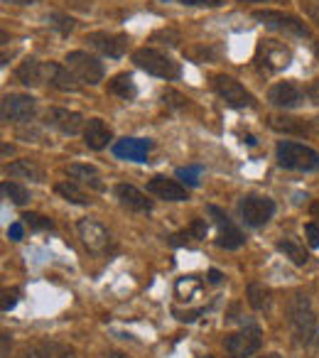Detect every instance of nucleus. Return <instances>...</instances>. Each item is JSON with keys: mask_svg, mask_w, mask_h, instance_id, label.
Wrapping results in <instances>:
<instances>
[{"mask_svg": "<svg viewBox=\"0 0 319 358\" xmlns=\"http://www.w3.org/2000/svg\"><path fill=\"white\" fill-rule=\"evenodd\" d=\"M22 221H25L30 229H37V231H45V229H52V221L45 219V216L40 214H32V211H27V214H22Z\"/></svg>", "mask_w": 319, "mask_h": 358, "instance_id": "32", "label": "nucleus"}, {"mask_svg": "<svg viewBox=\"0 0 319 358\" xmlns=\"http://www.w3.org/2000/svg\"><path fill=\"white\" fill-rule=\"evenodd\" d=\"M292 59V52L285 45L275 40H260L258 42V52H255V64H258L260 71L265 74H273V71H280L290 64Z\"/></svg>", "mask_w": 319, "mask_h": 358, "instance_id": "4", "label": "nucleus"}, {"mask_svg": "<svg viewBox=\"0 0 319 358\" xmlns=\"http://www.w3.org/2000/svg\"><path fill=\"white\" fill-rule=\"evenodd\" d=\"M47 74H50V84L59 91H79V79L71 74L69 66L62 64H50L47 66Z\"/></svg>", "mask_w": 319, "mask_h": 358, "instance_id": "22", "label": "nucleus"}, {"mask_svg": "<svg viewBox=\"0 0 319 358\" xmlns=\"http://www.w3.org/2000/svg\"><path fill=\"white\" fill-rule=\"evenodd\" d=\"M307 135H312V138H319V118H309L307 120Z\"/></svg>", "mask_w": 319, "mask_h": 358, "instance_id": "40", "label": "nucleus"}, {"mask_svg": "<svg viewBox=\"0 0 319 358\" xmlns=\"http://www.w3.org/2000/svg\"><path fill=\"white\" fill-rule=\"evenodd\" d=\"M101 358H125L123 353H118V351H108V353H104Z\"/></svg>", "mask_w": 319, "mask_h": 358, "instance_id": "45", "label": "nucleus"}, {"mask_svg": "<svg viewBox=\"0 0 319 358\" xmlns=\"http://www.w3.org/2000/svg\"><path fill=\"white\" fill-rule=\"evenodd\" d=\"M209 214L214 216V224L219 229V238H216V245L226 250H236L246 243V236L241 234V229L219 209V206H209Z\"/></svg>", "mask_w": 319, "mask_h": 358, "instance_id": "11", "label": "nucleus"}, {"mask_svg": "<svg viewBox=\"0 0 319 358\" xmlns=\"http://www.w3.org/2000/svg\"><path fill=\"white\" fill-rule=\"evenodd\" d=\"M290 329L299 343L312 341L314 336V312L304 294H295L290 302Z\"/></svg>", "mask_w": 319, "mask_h": 358, "instance_id": "3", "label": "nucleus"}, {"mask_svg": "<svg viewBox=\"0 0 319 358\" xmlns=\"http://www.w3.org/2000/svg\"><path fill=\"white\" fill-rule=\"evenodd\" d=\"M199 172H201L199 167H180V169H177V177H180L182 182H187L190 187H194L197 182H199V179H197V177H199Z\"/></svg>", "mask_w": 319, "mask_h": 358, "instance_id": "33", "label": "nucleus"}, {"mask_svg": "<svg viewBox=\"0 0 319 358\" xmlns=\"http://www.w3.org/2000/svg\"><path fill=\"white\" fill-rule=\"evenodd\" d=\"M66 174H69L74 182H79V185H86L96 192H104V182H101L99 169L91 167V164H69V167H66Z\"/></svg>", "mask_w": 319, "mask_h": 358, "instance_id": "21", "label": "nucleus"}, {"mask_svg": "<svg viewBox=\"0 0 319 358\" xmlns=\"http://www.w3.org/2000/svg\"><path fill=\"white\" fill-rule=\"evenodd\" d=\"M265 358H278V356H275V353H270V356H265Z\"/></svg>", "mask_w": 319, "mask_h": 358, "instance_id": "48", "label": "nucleus"}, {"mask_svg": "<svg viewBox=\"0 0 319 358\" xmlns=\"http://www.w3.org/2000/svg\"><path fill=\"white\" fill-rule=\"evenodd\" d=\"M239 3H268V0H239Z\"/></svg>", "mask_w": 319, "mask_h": 358, "instance_id": "47", "label": "nucleus"}, {"mask_svg": "<svg viewBox=\"0 0 319 358\" xmlns=\"http://www.w3.org/2000/svg\"><path fill=\"white\" fill-rule=\"evenodd\" d=\"M79 238H81V243L86 245V248L91 250V253H106L108 250V245H111V234H108V229L106 226H101L99 221H94V219H84V221H79Z\"/></svg>", "mask_w": 319, "mask_h": 358, "instance_id": "12", "label": "nucleus"}, {"mask_svg": "<svg viewBox=\"0 0 319 358\" xmlns=\"http://www.w3.org/2000/svg\"><path fill=\"white\" fill-rule=\"evenodd\" d=\"M185 6H204V8H219L224 6L226 0H180Z\"/></svg>", "mask_w": 319, "mask_h": 358, "instance_id": "38", "label": "nucleus"}, {"mask_svg": "<svg viewBox=\"0 0 319 358\" xmlns=\"http://www.w3.org/2000/svg\"><path fill=\"white\" fill-rule=\"evenodd\" d=\"M304 236H307V243L312 245V248H319V226L317 224L304 226Z\"/></svg>", "mask_w": 319, "mask_h": 358, "instance_id": "37", "label": "nucleus"}, {"mask_svg": "<svg viewBox=\"0 0 319 358\" xmlns=\"http://www.w3.org/2000/svg\"><path fill=\"white\" fill-rule=\"evenodd\" d=\"M278 250H280V253H285V258H290L295 265H299V268H304V265H307V260H309L304 245H299L295 238H283L278 243Z\"/></svg>", "mask_w": 319, "mask_h": 358, "instance_id": "26", "label": "nucleus"}, {"mask_svg": "<svg viewBox=\"0 0 319 358\" xmlns=\"http://www.w3.org/2000/svg\"><path fill=\"white\" fill-rule=\"evenodd\" d=\"M66 66L71 69V74L81 81V84L96 86L104 79V64L96 57H91L89 52H69L66 55Z\"/></svg>", "mask_w": 319, "mask_h": 358, "instance_id": "6", "label": "nucleus"}, {"mask_svg": "<svg viewBox=\"0 0 319 358\" xmlns=\"http://www.w3.org/2000/svg\"><path fill=\"white\" fill-rule=\"evenodd\" d=\"M275 214V201L265 194H246L243 201H241V216L248 226L258 229V226H265Z\"/></svg>", "mask_w": 319, "mask_h": 358, "instance_id": "7", "label": "nucleus"}, {"mask_svg": "<svg viewBox=\"0 0 319 358\" xmlns=\"http://www.w3.org/2000/svg\"><path fill=\"white\" fill-rule=\"evenodd\" d=\"M17 297H20V289H6L3 292V312H10L13 307L17 304Z\"/></svg>", "mask_w": 319, "mask_h": 358, "instance_id": "35", "label": "nucleus"}, {"mask_svg": "<svg viewBox=\"0 0 319 358\" xmlns=\"http://www.w3.org/2000/svg\"><path fill=\"white\" fill-rule=\"evenodd\" d=\"M175 292H177V299H180V302H192L194 297H199L201 282L197 278H182L180 282H177Z\"/></svg>", "mask_w": 319, "mask_h": 358, "instance_id": "29", "label": "nucleus"}, {"mask_svg": "<svg viewBox=\"0 0 319 358\" xmlns=\"http://www.w3.org/2000/svg\"><path fill=\"white\" fill-rule=\"evenodd\" d=\"M255 20H260L265 27L270 30H278L285 32V35H292V37H309V27L304 25L299 17L288 15V13H280V10H255L253 13Z\"/></svg>", "mask_w": 319, "mask_h": 358, "instance_id": "5", "label": "nucleus"}, {"mask_svg": "<svg viewBox=\"0 0 319 358\" xmlns=\"http://www.w3.org/2000/svg\"><path fill=\"white\" fill-rule=\"evenodd\" d=\"M209 282H214V285L221 282V273H219V270H209Z\"/></svg>", "mask_w": 319, "mask_h": 358, "instance_id": "43", "label": "nucleus"}, {"mask_svg": "<svg viewBox=\"0 0 319 358\" xmlns=\"http://www.w3.org/2000/svg\"><path fill=\"white\" fill-rule=\"evenodd\" d=\"M133 62L135 66H140V69L153 76H160V79L170 81L180 76V64L170 55H165L162 50H155V47H140L133 55Z\"/></svg>", "mask_w": 319, "mask_h": 358, "instance_id": "2", "label": "nucleus"}, {"mask_svg": "<svg viewBox=\"0 0 319 358\" xmlns=\"http://www.w3.org/2000/svg\"><path fill=\"white\" fill-rule=\"evenodd\" d=\"M20 358H74V348L59 341H42L22 351Z\"/></svg>", "mask_w": 319, "mask_h": 358, "instance_id": "19", "label": "nucleus"}, {"mask_svg": "<svg viewBox=\"0 0 319 358\" xmlns=\"http://www.w3.org/2000/svg\"><path fill=\"white\" fill-rule=\"evenodd\" d=\"M270 128L278 130V133H288V135H307V120L273 115V118H270Z\"/></svg>", "mask_w": 319, "mask_h": 358, "instance_id": "25", "label": "nucleus"}, {"mask_svg": "<svg viewBox=\"0 0 319 358\" xmlns=\"http://www.w3.org/2000/svg\"><path fill=\"white\" fill-rule=\"evenodd\" d=\"M148 192L153 196H157V199H165V201H185L187 199L185 187H182L180 182H175V179L162 177V174H157V177L150 179Z\"/></svg>", "mask_w": 319, "mask_h": 358, "instance_id": "16", "label": "nucleus"}, {"mask_svg": "<svg viewBox=\"0 0 319 358\" xmlns=\"http://www.w3.org/2000/svg\"><path fill=\"white\" fill-rule=\"evenodd\" d=\"M307 99L319 106V79H314L312 84L307 86Z\"/></svg>", "mask_w": 319, "mask_h": 358, "instance_id": "39", "label": "nucleus"}, {"mask_svg": "<svg viewBox=\"0 0 319 358\" xmlns=\"http://www.w3.org/2000/svg\"><path fill=\"white\" fill-rule=\"evenodd\" d=\"M52 25H55L62 35H69V32L74 30V20L66 15H52Z\"/></svg>", "mask_w": 319, "mask_h": 358, "instance_id": "34", "label": "nucleus"}, {"mask_svg": "<svg viewBox=\"0 0 319 358\" xmlns=\"http://www.w3.org/2000/svg\"><path fill=\"white\" fill-rule=\"evenodd\" d=\"M278 164L285 169H295V172H314L319 169V152L295 140H280Z\"/></svg>", "mask_w": 319, "mask_h": 358, "instance_id": "1", "label": "nucleus"}, {"mask_svg": "<svg viewBox=\"0 0 319 358\" xmlns=\"http://www.w3.org/2000/svg\"><path fill=\"white\" fill-rule=\"evenodd\" d=\"M199 358H211V356H199Z\"/></svg>", "mask_w": 319, "mask_h": 358, "instance_id": "49", "label": "nucleus"}, {"mask_svg": "<svg viewBox=\"0 0 319 358\" xmlns=\"http://www.w3.org/2000/svg\"><path fill=\"white\" fill-rule=\"evenodd\" d=\"M111 128L104 123L101 118H91L84 128V143L89 145L91 150H104L106 145L111 143Z\"/></svg>", "mask_w": 319, "mask_h": 358, "instance_id": "20", "label": "nucleus"}, {"mask_svg": "<svg viewBox=\"0 0 319 358\" xmlns=\"http://www.w3.org/2000/svg\"><path fill=\"white\" fill-rule=\"evenodd\" d=\"M8 236H10L13 241H20L22 238V226L20 224H13L10 229H8Z\"/></svg>", "mask_w": 319, "mask_h": 358, "instance_id": "41", "label": "nucleus"}, {"mask_svg": "<svg viewBox=\"0 0 319 358\" xmlns=\"http://www.w3.org/2000/svg\"><path fill=\"white\" fill-rule=\"evenodd\" d=\"M115 199L120 201V206L135 214H150L153 211V201L148 199V194L138 189L133 185H118L115 187Z\"/></svg>", "mask_w": 319, "mask_h": 358, "instance_id": "15", "label": "nucleus"}, {"mask_svg": "<svg viewBox=\"0 0 319 358\" xmlns=\"http://www.w3.org/2000/svg\"><path fill=\"white\" fill-rule=\"evenodd\" d=\"M307 10H309V15L314 17V22L319 25V8H317V6H312V3H307Z\"/></svg>", "mask_w": 319, "mask_h": 358, "instance_id": "42", "label": "nucleus"}, {"mask_svg": "<svg viewBox=\"0 0 319 358\" xmlns=\"http://www.w3.org/2000/svg\"><path fill=\"white\" fill-rule=\"evenodd\" d=\"M45 71H47V66H42L37 59H25L20 66H17V79H20L25 86H40Z\"/></svg>", "mask_w": 319, "mask_h": 358, "instance_id": "23", "label": "nucleus"}, {"mask_svg": "<svg viewBox=\"0 0 319 358\" xmlns=\"http://www.w3.org/2000/svg\"><path fill=\"white\" fill-rule=\"evenodd\" d=\"M3 194H6L8 199H10L13 204H17V206H22L27 199H30V194H27L25 187L15 185V182H6V185H3Z\"/></svg>", "mask_w": 319, "mask_h": 358, "instance_id": "31", "label": "nucleus"}, {"mask_svg": "<svg viewBox=\"0 0 319 358\" xmlns=\"http://www.w3.org/2000/svg\"><path fill=\"white\" fill-rule=\"evenodd\" d=\"M246 297H248V304L255 312H263V309L270 307V289L260 282H250L248 289H246Z\"/></svg>", "mask_w": 319, "mask_h": 358, "instance_id": "27", "label": "nucleus"}, {"mask_svg": "<svg viewBox=\"0 0 319 358\" xmlns=\"http://www.w3.org/2000/svg\"><path fill=\"white\" fill-rule=\"evenodd\" d=\"M3 358H8V334H3Z\"/></svg>", "mask_w": 319, "mask_h": 358, "instance_id": "46", "label": "nucleus"}, {"mask_svg": "<svg viewBox=\"0 0 319 358\" xmlns=\"http://www.w3.org/2000/svg\"><path fill=\"white\" fill-rule=\"evenodd\" d=\"M214 91L219 94L221 101H226V106H231V108H248V106L255 103L253 94H250L243 84H239L234 76H226V74L214 76Z\"/></svg>", "mask_w": 319, "mask_h": 358, "instance_id": "8", "label": "nucleus"}, {"mask_svg": "<svg viewBox=\"0 0 319 358\" xmlns=\"http://www.w3.org/2000/svg\"><path fill=\"white\" fill-rule=\"evenodd\" d=\"M153 150V143L143 138H123L113 145V155L120 159H130V162H145L148 152Z\"/></svg>", "mask_w": 319, "mask_h": 358, "instance_id": "17", "label": "nucleus"}, {"mask_svg": "<svg viewBox=\"0 0 319 358\" xmlns=\"http://www.w3.org/2000/svg\"><path fill=\"white\" fill-rule=\"evenodd\" d=\"M37 110V103L32 96L25 94H10L3 99V106H0V113H3V120L6 123H30L32 115Z\"/></svg>", "mask_w": 319, "mask_h": 358, "instance_id": "9", "label": "nucleus"}, {"mask_svg": "<svg viewBox=\"0 0 319 358\" xmlns=\"http://www.w3.org/2000/svg\"><path fill=\"white\" fill-rule=\"evenodd\" d=\"M86 42H89L94 50H99L101 55L111 57V59H118V57H123L125 50H128V37L111 35V32H91V35L86 37Z\"/></svg>", "mask_w": 319, "mask_h": 358, "instance_id": "13", "label": "nucleus"}, {"mask_svg": "<svg viewBox=\"0 0 319 358\" xmlns=\"http://www.w3.org/2000/svg\"><path fill=\"white\" fill-rule=\"evenodd\" d=\"M6 3H15V6H32V3H40V0H6Z\"/></svg>", "mask_w": 319, "mask_h": 358, "instance_id": "44", "label": "nucleus"}, {"mask_svg": "<svg viewBox=\"0 0 319 358\" xmlns=\"http://www.w3.org/2000/svg\"><path fill=\"white\" fill-rule=\"evenodd\" d=\"M268 101L278 108H297L302 103V91L290 81H280V84L270 86Z\"/></svg>", "mask_w": 319, "mask_h": 358, "instance_id": "18", "label": "nucleus"}, {"mask_svg": "<svg viewBox=\"0 0 319 358\" xmlns=\"http://www.w3.org/2000/svg\"><path fill=\"white\" fill-rule=\"evenodd\" d=\"M10 177H17V179H32V182H40L42 179V172L30 162V159H17V162L8 164L6 169Z\"/></svg>", "mask_w": 319, "mask_h": 358, "instance_id": "28", "label": "nucleus"}, {"mask_svg": "<svg viewBox=\"0 0 319 358\" xmlns=\"http://www.w3.org/2000/svg\"><path fill=\"white\" fill-rule=\"evenodd\" d=\"M190 236H192V238H197V241H204L206 238V221L197 219L194 224H192V229H190Z\"/></svg>", "mask_w": 319, "mask_h": 358, "instance_id": "36", "label": "nucleus"}, {"mask_svg": "<svg viewBox=\"0 0 319 358\" xmlns=\"http://www.w3.org/2000/svg\"><path fill=\"white\" fill-rule=\"evenodd\" d=\"M57 194H59L62 199L71 201V204H89L91 201L89 196L76 187V182H59V185H57Z\"/></svg>", "mask_w": 319, "mask_h": 358, "instance_id": "30", "label": "nucleus"}, {"mask_svg": "<svg viewBox=\"0 0 319 358\" xmlns=\"http://www.w3.org/2000/svg\"><path fill=\"white\" fill-rule=\"evenodd\" d=\"M45 123L52 125V128H57L59 133H64V135H76L81 128H86L81 113L69 110V108H50L45 113Z\"/></svg>", "mask_w": 319, "mask_h": 358, "instance_id": "14", "label": "nucleus"}, {"mask_svg": "<svg viewBox=\"0 0 319 358\" xmlns=\"http://www.w3.org/2000/svg\"><path fill=\"white\" fill-rule=\"evenodd\" d=\"M260 343H263L260 329L258 327H243L241 331L231 334V336L226 338L224 346L234 358H248V356H253V353L258 351Z\"/></svg>", "mask_w": 319, "mask_h": 358, "instance_id": "10", "label": "nucleus"}, {"mask_svg": "<svg viewBox=\"0 0 319 358\" xmlns=\"http://www.w3.org/2000/svg\"><path fill=\"white\" fill-rule=\"evenodd\" d=\"M108 94L118 96V99H123V101L135 99L138 89H135V84H133V76L130 74H115L113 79L108 81Z\"/></svg>", "mask_w": 319, "mask_h": 358, "instance_id": "24", "label": "nucleus"}]
</instances>
